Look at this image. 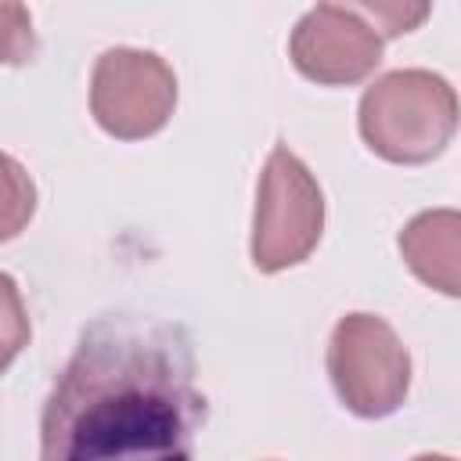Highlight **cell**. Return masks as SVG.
I'll use <instances>...</instances> for the list:
<instances>
[{"mask_svg":"<svg viewBox=\"0 0 461 461\" xmlns=\"http://www.w3.org/2000/svg\"><path fill=\"white\" fill-rule=\"evenodd\" d=\"M328 375L357 418L393 414L411 385V357L396 331L375 313H346L328 342Z\"/></svg>","mask_w":461,"mask_h":461,"instance_id":"277c9868","label":"cell"},{"mask_svg":"<svg viewBox=\"0 0 461 461\" xmlns=\"http://www.w3.org/2000/svg\"><path fill=\"white\" fill-rule=\"evenodd\" d=\"M414 461H454V457H447V454H421V457H414Z\"/></svg>","mask_w":461,"mask_h":461,"instance_id":"7c38bea8","label":"cell"},{"mask_svg":"<svg viewBox=\"0 0 461 461\" xmlns=\"http://www.w3.org/2000/svg\"><path fill=\"white\" fill-rule=\"evenodd\" d=\"M176 104L173 68L137 47H112L94 61L90 112L97 126L119 140H140L166 126Z\"/></svg>","mask_w":461,"mask_h":461,"instance_id":"5b68a950","label":"cell"},{"mask_svg":"<svg viewBox=\"0 0 461 461\" xmlns=\"http://www.w3.org/2000/svg\"><path fill=\"white\" fill-rule=\"evenodd\" d=\"M324 227V198L313 173L277 144L263 166L252 216V263L263 274L288 270L303 263Z\"/></svg>","mask_w":461,"mask_h":461,"instance_id":"3957f363","label":"cell"},{"mask_svg":"<svg viewBox=\"0 0 461 461\" xmlns=\"http://www.w3.org/2000/svg\"><path fill=\"white\" fill-rule=\"evenodd\" d=\"M36 54L32 14L22 4L0 0V65H25Z\"/></svg>","mask_w":461,"mask_h":461,"instance_id":"30bf717a","label":"cell"},{"mask_svg":"<svg viewBox=\"0 0 461 461\" xmlns=\"http://www.w3.org/2000/svg\"><path fill=\"white\" fill-rule=\"evenodd\" d=\"M36 209V187L22 162L0 151V241L22 234V227L32 220Z\"/></svg>","mask_w":461,"mask_h":461,"instance_id":"ba28073f","label":"cell"},{"mask_svg":"<svg viewBox=\"0 0 461 461\" xmlns=\"http://www.w3.org/2000/svg\"><path fill=\"white\" fill-rule=\"evenodd\" d=\"M25 342H29V317L22 306V292L14 277L0 274V375L14 364Z\"/></svg>","mask_w":461,"mask_h":461,"instance_id":"9c48e42d","label":"cell"},{"mask_svg":"<svg viewBox=\"0 0 461 461\" xmlns=\"http://www.w3.org/2000/svg\"><path fill=\"white\" fill-rule=\"evenodd\" d=\"M205 396L180 324L94 321L40 418V461H194Z\"/></svg>","mask_w":461,"mask_h":461,"instance_id":"6da1fadb","label":"cell"},{"mask_svg":"<svg viewBox=\"0 0 461 461\" xmlns=\"http://www.w3.org/2000/svg\"><path fill=\"white\" fill-rule=\"evenodd\" d=\"M382 36L357 4H317L292 29L288 54L295 68L324 86H349L382 61Z\"/></svg>","mask_w":461,"mask_h":461,"instance_id":"8992f818","label":"cell"},{"mask_svg":"<svg viewBox=\"0 0 461 461\" xmlns=\"http://www.w3.org/2000/svg\"><path fill=\"white\" fill-rule=\"evenodd\" d=\"M457 130V94L429 68H400L375 79L360 97V137L389 162L436 158Z\"/></svg>","mask_w":461,"mask_h":461,"instance_id":"7a4b0ae2","label":"cell"},{"mask_svg":"<svg viewBox=\"0 0 461 461\" xmlns=\"http://www.w3.org/2000/svg\"><path fill=\"white\" fill-rule=\"evenodd\" d=\"M360 14L375 25V32L382 40L389 36H400V32H411L414 25L425 22L429 14V4H357Z\"/></svg>","mask_w":461,"mask_h":461,"instance_id":"8fae6325","label":"cell"},{"mask_svg":"<svg viewBox=\"0 0 461 461\" xmlns=\"http://www.w3.org/2000/svg\"><path fill=\"white\" fill-rule=\"evenodd\" d=\"M407 267L436 292H461V216L454 209H429L400 230Z\"/></svg>","mask_w":461,"mask_h":461,"instance_id":"52a82bcc","label":"cell"}]
</instances>
